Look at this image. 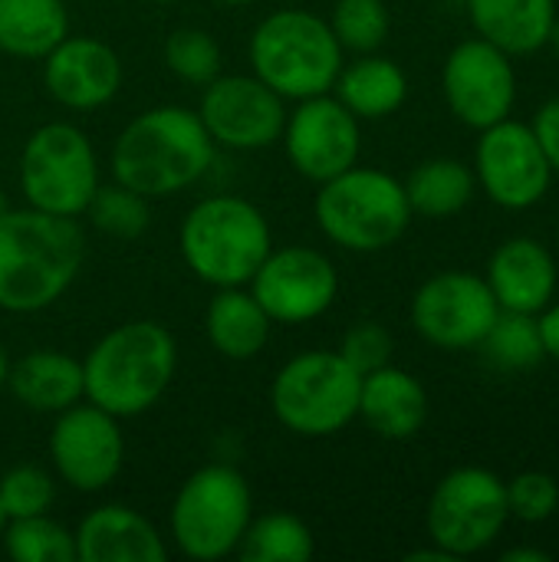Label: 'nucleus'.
Masks as SVG:
<instances>
[{
    "instance_id": "obj_5",
    "label": "nucleus",
    "mask_w": 559,
    "mask_h": 562,
    "mask_svg": "<svg viewBox=\"0 0 559 562\" xmlns=\"http://www.w3.org/2000/svg\"><path fill=\"white\" fill-rule=\"evenodd\" d=\"M250 72L287 102L333 92L346 63L329 23L310 10H273L250 33Z\"/></svg>"
},
{
    "instance_id": "obj_28",
    "label": "nucleus",
    "mask_w": 559,
    "mask_h": 562,
    "mask_svg": "<svg viewBox=\"0 0 559 562\" xmlns=\"http://www.w3.org/2000/svg\"><path fill=\"white\" fill-rule=\"evenodd\" d=\"M313 553V530L300 517L283 510L254 517L237 547V557L244 562H310Z\"/></svg>"
},
{
    "instance_id": "obj_43",
    "label": "nucleus",
    "mask_w": 559,
    "mask_h": 562,
    "mask_svg": "<svg viewBox=\"0 0 559 562\" xmlns=\"http://www.w3.org/2000/svg\"><path fill=\"white\" fill-rule=\"evenodd\" d=\"M3 527H7V517H3V510H0V533H3Z\"/></svg>"
},
{
    "instance_id": "obj_40",
    "label": "nucleus",
    "mask_w": 559,
    "mask_h": 562,
    "mask_svg": "<svg viewBox=\"0 0 559 562\" xmlns=\"http://www.w3.org/2000/svg\"><path fill=\"white\" fill-rule=\"evenodd\" d=\"M7 379H10V356H7V349L0 346V392L7 389Z\"/></svg>"
},
{
    "instance_id": "obj_30",
    "label": "nucleus",
    "mask_w": 559,
    "mask_h": 562,
    "mask_svg": "<svg viewBox=\"0 0 559 562\" xmlns=\"http://www.w3.org/2000/svg\"><path fill=\"white\" fill-rule=\"evenodd\" d=\"M0 540L13 562H76L72 530L56 524L49 514L7 520Z\"/></svg>"
},
{
    "instance_id": "obj_32",
    "label": "nucleus",
    "mask_w": 559,
    "mask_h": 562,
    "mask_svg": "<svg viewBox=\"0 0 559 562\" xmlns=\"http://www.w3.org/2000/svg\"><path fill=\"white\" fill-rule=\"evenodd\" d=\"M333 16L326 20L343 53H379L389 40L392 16L385 0H333Z\"/></svg>"
},
{
    "instance_id": "obj_22",
    "label": "nucleus",
    "mask_w": 559,
    "mask_h": 562,
    "mask_svg": "<svg viewBox=\"0 0 559 562\" xmlns=\"http://www.w3.org/2000/svg\"><path fill=\"white\" fill-rule=\"evenodd\" d=\"M7 392L36 415H59L86 398L82 362L59 349H33L10 362Z\"/></svg>"
},
{
    "instance_id": "obj_38",
    "label": "nucleus",
    "mask_w": 559,
    "mask_h": 562,
    "mask_svg": "<svg viewBox=\"0 0 559 562\" xmlns=\"http://www.w3.org/2000/svg\"><path fill=\"white\" fill-rule=\"evenodd\" d=\"M537 329H540L544 356L559 362V303H547V306L537 313Z\"/></svg>"
},
{
    "instance_id": "obj_31",
    "label": "nucleus",
    "mask_w": 559,
    "mask_h": 562,
    "mask_svg": "<svg viewBox=\"0 0 559 562\" xmlns=\"http://www.w3.org/2000/svg\"><path fill=\"white\" fill-rule=\"evenodd\" d=\"M82 217H89V224L99 234H109V237H119V240H135L152 224V201L135 194L132 188L112 181V184L96 188V194H92Z\"/></svg>"
},
{
    "instance_id": "obj_15",
    "label": "nucleus",
    "mask_w": 559,
    "mask_h": 562,
    "mask_svg": "<svg viewBox=\"0 0 559 562\" xmlns=\"http://www.w3.org/2000/svg\"><path fill=\"white\" fill-rule=\"evenodd\" d=\"M441 92L451 115L481 132L511 119L517 102V69L514 56L497 49L494 43L471 36L461 40L441 66Z\"/></svg>"
},
{
    "instance_id": "obj_11",
    "label": "nucleus",
    "mask_w": 559,
    "mask_h": 562,
    "mask_svg": "<svg viewBox=\"0 0 559 562\" xmlns=\"http://www.w3.org/2000/svg\"><path fill=\"white\" fill-rule=\"evenodd\" d=\"M501 306L484 277L468 270H441L428 277L409 306L412 329L435 349H478L491 333Z\"/></svg>"
},
{
    "instance_id": "obj_8",
    "label": "nucleus",
    "mask_w": 559,
    "mask_h": 562,
    "mask_svg": "<svg viewBox=\"0 0 559 562\" xmlns=\"http://www.w3.org/2000/svg\"><path fill=\"white\" fill-rule=\"evenodd\" d=\"M362 375L336 349L287 359L270 382V412L297 438H333L359 418Z\"/></svg>"
},
{
    "instance_id": "obj_2",
    "label": "nucleus",
    "mask_w": 559,
    "mask_h": 562,
    "mask_svg": "<svg viewBox=\"0 0 559 562\" xmlns=\"http://www.w3.org/2000/svg\"><path fill=\"white\" fill-rule=\"evenodd\" d=\"M217 145L188 105L138 112L112 142V181L158 201L194 188L214 165Z\"/></svg>"
},
{
    "instance_id": "obj_36",
    "label": "nucleus",
    "mask_w": 559,
    "mask_h": 562,
    "mask_svg": "<svg viewBox=\"0 0 559 562\" xmlns=\"http://www.w3.org/2000/svg\"><path fill=\"white\" fill-rule=\"evenodd\" d=\"M392 349H395L392 333L382 323H376V319H362V323H356V326L346 329V336L339 339V349L336 352L359 375H369V372H376V369H382V366L392 362Z\"/></svg>"
},
{
    "instance_id": "obj_23",
    "label": "nucleus",
    "mask_w": 559,
    "mask_h": 562,
    "mask_svg": "<svg viewBox=\"0 0 559 562\" xmlns=\"http://www.w3.org/2000/svg\"><path fill=\"white\" fill-rule=\"evenodd\" d=\"M270 329L273 319L264 313V306L254 300L247 286L214 290L204 310V336L214 346V352L231 362L257 359L270 342Z\"/></svg>"
},
{
    "instance_id": "obj_35",
    "label": "nucleus",
    "mask_w": 559,
    "mask_h": 562,
    "mask_svg": "<svg viewBox=\"0 0 559 562\" xmlns=\"http://www.w3.org/2000/svg\"><path fill=\"white\" fill-rule=\"evenodd\" d=\"M507 487V510L511 520L521 524H547L559 510V481L547 471H524L514 481H504Z\"/></svg>"
},
{
    "instance_id": "obj_39",
    "label": "nucleus",
    "mask_w": 559,
    "mask_h": 562,
    "mask_svg": "<svg viewBox=\"0 0 559 562\" xmlns=\"http://www.w3.org/2000/svg\"><path fill=\"white\" fill-rule=\"evenodd\" d=\"M504 562H550V553L547 550H527V547H514V550H507Z\"/></svg>"
},
{
    "instance_id": "obj_26",
    "label": "nucleus",
    "mask_w": 559,
    "mask_h": 562,
    "mask_svg": "<svg viewBox=\"0 0 559 562\" xmlns=\"http://www.w3.org/2000/svg\"><path fill=\"white\" fill-rule=\"evenodd\" d=\"M69 36L63 0H0V53L13 59H43Z\"/></svg>"
},
{
    "instance_id": "obj_20",
    "label": "nucleus",
    "mask_w": 559,
    "mask_h": 562,
    "mask_svg": "<svg viewBox=\"0 0 559 562\" xmlns=\"http://www.w3.org/2000/svg\"><path fill=\"white\" fill-rule=\"evenodd\" d=\"M484 280L501 310L537 316L547 303H554L559 280L557 260L540 240L511 237L491 254Z\"/></svg>"
},
{
    "instance_id": "obj_42",
    "label": "nucleus",
    "mask_w": 559,
    "mask_h": 562,
    "mask_svg": "<svg viewBox=\"0 0 559 562\" xmlns=\"http://www.w3.org/2000/svg\"><path fill=\"white\" fill-rule=\"evenodd\" d=\"M217 3H224V7H244V3H250V0H217Z\"/></svg>"
},
{
    "instance_id": "obj_13",
    "label": "nucleus",
    "mask_w": 559,
    "mask_h": 562,
    "mask_svg": "<svg viewBox=\"0 0 559 562\" xmlns=\"http://www.w3.org/2000/svg\"><path fill=\"white\" fill-rule=\"evenodd\" d=\"M53 418L46 451L56 477L76 494H102L125 464V435L119 418L86 398Z\"/></svg>"
},
{
    "instance_id": "obj_7",
    "label": "nucleus",
    "mask_w": 559,
    "mask_h": 562,
    "mask_svg": "<svg viewBox=\"0 0 559 562\" xmlns=\"http://www.w3.org/2000/svg\"><path fill=\"white\" fill-rule=\"evenodd\" d=\"M250 520L254 494L247 477L231 464H204L178 487L168 510V537L181 557L217 562L237 553Z\"/></svg>"
},
{
    "instance_id": "obj_1",
    "label": "nucleus",
    "mask_w": 559,
    "mask_h": 562,
    "mask_svg": "<svg viewBox=\"0 0 559 562\" xmlns=\"http://www.w3.org/2000/svg\"><path fill=\"white\" fill-rule=\"evenodd\" d=\"M86 263L79 217L0 207V313L30 316L49 310L76 283Z\"/></svg>"
},
{
    "instance_id": "obj_27",
    "label": "nucleus",
    "mask_w": 559,
    "mask_h": 562,
    "mask_svg": "<svg viewBox=\"0 0 559 562\" xmlns=\"http://www.w3.org/2000/svg\"><path fill=\"white\" fill-rule=\"evenodd\" d=\"M402 184H405L412 214L432 217V221L461 214L478 194L474 168L458 158H428V161L415 165Z\"/></svg>"
},
{
    "instance_id": "obj_25",
    "label": "nucleus",
    "mask_w": 559,
    "mask_h": 562,
    "mask_svg": "<svg viewBox=\"0 0 559 562\" xmlns=\"http://www.w3.org/2000/svg\"><path fill=\"white\" fill-rule=\"evenodd\" d=\"M333 95L362 122V119H389L409 99V76L405 69L379 53H362L353 63H343Z\"/></svg>"
},
{
    "instance_id": "obj_4",
    "label": "nucleus",
    "mask_w": 559,
    "mask_h": 562,
    "mask_svg": "<svg viewBox=\"0 0 559 562\" xmlns=\"http://www.w3.org/2000/svg\"><path fill=\"white\" fill-rule=\"evenodd\" d=\"M178 250L185 267L211 290L247 286L273 250V234L254 201L241 194H211L185 214Z\"/></svg>"
},
{
    "instance_id": "obj_34",
    "label": "nucleus",
    "mask_w": 559,
    "mask_h": 562,
    "mask_svg": "<svg viewBox=\"0 0 559 562\" xmlns=\"http://www.w3.org/2000/svg\"><path fill=\"white\" fill-rule=\"evenodd\" d=\"M56 504V477L40 464H16L0 474V510L7 520L49 514Z\"/></svg>"
},
{
    "instance_id": "obj_41",
    "label": "nucleus",
    "mask_w": 559,
    "mask_h": 562,
    "mask_svg": "<svg viewBox=\"0 0 559 562\" xmlns=\"http://www.w3.org/2000/svg\"><path fill=\"white\" fill-rule=\"evenodd\" d=\"M547 46L554 49V56L559 59V13L557 20H554V26H550V36H547Z\"/></svg>"
},
{
    "instance_id": "obj_12",
    "label": "nucleus",
    "mask_w": 559,
    "mask_h": 562,
    "mask_svg": "<svg viewBox=\"0 0 559 562\" xmlns=\"http://www.w3.org/2000/svg\"><path fill=\"white\" fill-rule=\"evenodd\" d=\"M247 290L273 323L303 326L333 310L339 296V273L336 263L316 247H273L250 277Z\"/></svg>"
},
{
    "instance_id": "obj_17",
    "label": "nucleus",
    "mask_w": 559,
    "mask_h": 562,
    "mask_svg": "<svg viewBox=\"0 0 559 562\" xmlns=\"http://www.w3.org/2000/svg\"><path fill=\"white\" fill-rule=\"evenodd\" d=\"M280 145L300 178L323 184L359 161L362 128L333 92H323L300 99L293 112H287Z\"/></svg>"
},
{
    "instance_id": "obj_44",
    "label": "nucleus",
    "mask_w": 559,
    "mask_h": 562,
    "mask_svg": "<svg viewBox=\"0 0 559 562\" xmlns=\"http://www.w3.org/2000/svg\"><path fill=\"white\" fill-rule=\"evenodd\" d=\"M152 3H175V0H152Z\"/></svg>"
},
{
    "instance_id": "obj_14",
    "label": "nucleus",
    "mask_w": 559,
    "mask_h": 562,
    "mask_svg": "<svg viewBox=\"0 0 559 562\" xmlns=\"http://www.w3.org/2000/svg\"><path fill=\"white\" fill-rule=\"evenodd\" d=\"M194 112L217 148L264 151L270 145H280L290 109L287 99L277 95L254 72H221L204 86Z\"/></svg>"
},
{
    "instance_id": "obj_19",
    "label": "nucleus",
    "mask_w": 559,
    "mask_h": 562,
    "mask_svg": "<svg viewBox=\"0 0 559 562\" xmlns=\"http://www.w3.org/2000/svg\"><path fill=\"white\" fill-rule=\"evenodd\" d=\"M76 562H165L168 547L158 527L125 507V504H102L89 510L79 527L72 530Z\"/></svg>"
},
{
    "instance_id": "obj_24",
    "label": "nucleus",
    "mask_w": 559,
    "mask_h": 562,
    "mask_svg": "<svg viewBox=\"0 0 559 562\" xmlns=\"http://www.w3.org/2000/svg\"><path fill=\"white\" fill-rule=\"evenodd\" d=\"M471 26L507 56H530L547 46L557 0H468Z\"/></svg>"
},
{
    "instance_id": "obj_9",
    "label": "nucleus",
    "mask_w": 559,
    "mask_h": 562,
    "mask_svg": "<svg viewBox=\"0 0 559 562\" xmlns=\"http://www.w3.org/2000/svg\"><path fill=\"white\" fill-rule=\"evenodd\" d=\"M16 181L30 207L59 217H82L102 184L99 155L79 125L46 122L23 142Z\"/></svg>"
},
{
    "instance_id": "obj_16",
    "label": "nucleus",
    "mask_w": 559,
    "mask_h": 562,
    "mask_svg": "<svg viewBox=\"0 0 559 562\" xmlns=\"http://www.w3.org/2000/svg\"><path fill=\"white\" fill-rule=\"evenodd\" d=\"M478 188L504 211L537 207L554 181V168L530 125L504 119L481 128L474 148Z\"/></svg>"
},
{
    "instance_id": "obj_18",
    "label": "nucleus",
    "mask_w": 559,
    "mask_h": 562,
    "mask_svg": "<svg viewBox=\"0 0 559 562\" xmlns=\"http://www.w3.org/2000/svg\"><path fill=\"white\" fill-rule=\"evenodd\" d=\"M46 95L69 112H96L122 89L119 53L96 36H66L43 59Z\"/></svg>"
},
{
    "instance_id": "obj_37",
    "label": "nucleus",
    "mask_w": 559,
    "mask_h": 562,
    "mask_svg": "<svg viewBox=\"0 0 559 562\" xmlns=\"http://www.w3.org/2000/svg\"><path fill=\"white\" fill-rule=\"evenodd\" d=\"M530 128H534V135H537V142H540L554 175H559V95L537 109Z\"/></svg>"
},
{
    "instance_id": "obj_21",
    "label": "nucleus",
    "mask_w": 559,
    "mask_h": 562,
    "mask_svg": "<svg viewBox=\"0 0 559 562\" xmlns=\"http://www.w3.org/2000/svg\"><path fill=\"white\" fill-rule=\"evenodd\" d=\"M359 418L385 441H409L428 422V392L412 372L389 362L362 375Z\"/></svg>"
},
{
    "instance_id": "obj_10",
    "label": "nucleus",
    "mask_w": 559,
    "mask_h": 562,
    "mask_svg": "<svg viewBox=\"0 0 559 562\" xmlns=\"http://www.w3.org/2000/svg\"><path fill=\"white\" fill-rule=\"evenodd\" d=\"M511 520L504 481L478 464L448 471L425 507L428 540L451 560L491 550Z\"/></svg>"
},
{
    "instance_id": "obj_3",
    "label": "nucleus",
    "mask_w": 559,
    "mask_h": 562,
    "mask_svg": "<svg viewBox=\"0 0 559 562\" xmlns=\"http://www.w3.org/2000/svg\"><path fill=\"white\" fill-rule=\"evenodd\" d=\"M178 372V342L155 319H132L109 329L82 359L86 402L122 418L152 412Z\"/></svg>"
},
{
    "instance_id": "obj_29",
    "label": "nucleus",
    "mask_w": 559,
    "mask_h": 562,
    "mask_svg": "<svg viewBox=\"0 0 559 562\" xmlns=\"http://www.w3.org/2000/svg\"><path fill=\"white\" fill-rule=\"evenodd\" d=\"M478 349L501 372H527L547 359L544 342H540V329H537V316L511 313V310L497 313L491 333L484 336V342Z\"/></svg>"
},
{
    "instance_id": "obj_33",
    "label": "nucleus",
    "mask_w": 559,
    "mask_h": 562,
    "mask_svg": "<svg viewBox=\"0 0 559 562\" xmlns=\"http://www.w3.org/2000/svg\"><path fill=\"white\" fill-rule=\"evenodd\" d=\"M165 66L175 79L185 86L204 89L214 76H221V46L208 30L198 26H178L165 40Z\"/></svg>"
},
{
    "instance_id": "obj_6",
    "label": "nucleus",
    "mask_w": 559,
    "mask_h": 562,
    "mask_svg": "<svg viewBox=\"0 0 559 562\" xmlns=\"http://www.w3.org/2000/svg\"><path fill=\"white\" fill-rule=\"evenodd\" d=\"M313 217L329 244L349 254H379L405 237L415 214L395 175L356 161L320 184Z\"/></svg>"
},
{
    "instance_id": "obj_45",
    "label": "nucleus",
    "mask_w": 559,
    "mask_h": 562,
    "mask_svg": "<svg viewBox=\"0 0 559 562\" xmlns=\"http://www.w3.org/2000/svg\"><path fill=\"white\" fill-rule=\"evenodd\" d=\"M557 244H559V234H557Z\"/></svg>"
}]
</instances>
